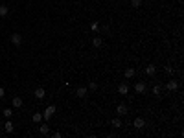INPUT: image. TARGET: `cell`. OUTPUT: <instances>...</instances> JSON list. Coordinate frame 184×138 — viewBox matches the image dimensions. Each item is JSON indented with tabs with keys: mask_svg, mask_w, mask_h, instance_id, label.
Masks as SVG:
<instances>
[{
	"mask_svg": "<svg viewBox=\"0 0 184 138\" xmlns=\"http://www.w3.org/2000/svg\"><path fill=\"white\" fill-rule=\"evenodd\" d=\"M90 28L94 29V31H96V29L99 28V22H92V24H90Z\"/></svg>",
	"mask_w": 184,
	"mask_h": 138,
	"instance_id": "603a6c76",
	"label": "cell"
},
{
	"mask_svg": "<svg viewBox=\"0 0 184 138\" xmlns=\"http://www.w3.org/2000/svg\"><path fill=\"white\" fill-rule=\"evenodd\" d=\"M33 96H35L37 100H44V98H46V92H44V88H42V87H39V88H35Z\"/></svg>",
	"mask_w": 184,
	"mask_h": 138,
	"instance_id": "9c48e42d",
	"label": "cell"
},
{
	"mask_svg": "<svg viewBox=\"0 0 184 138\" xmlns=\"http://www.w3.org/2000/svg\"><path fill=\"white\" fill-rule=\"evenodd\" d=\"M151 92H153V94H155L157 98H162V85H160V83H157V85H153Z\"/></svg>",
	"mask_w": 184,
	"mask_h": 138,
	"instance_id": "30bf717a",
	"label": "cell"
},
{
	"mask_svg": "<svg viewBox=\"0 0 184 138\" xmlns=\"http://www.w3.org/2000/svg\"><path fill=\"white\" fill-rule=\"evenodd\" d=\"M31 120L35 122V124H41V122H42V114H41V112H35V114L31 116Z\"/></svg>",
	"mask_w": 184,
	"mask_h": 138,
	"instance_id": "d6986e66",
	"label": "cell"
},
{
	"mask_svg": "<svg viewBox=\"0 0 184 138\" xmlns=\"http://www.w3.org/2000/svg\"><path fill=\"white\" fill-rule=\"evenodd\" d=\"M92 44H94V48H99V46H101V44H103V39L96 35V37L92 39Z\"/></svg>",
	"mask_w": 184,
	"mask_h": 138,
	"instance_id": "e0dca14e",
	"label": "cell"
},
{
	"mask_svg": "<svg viewBox=\"0 0 184 138\" xmlns=\"http://www.w3.org/2000/svg\"><path fill=\"white\" fill-rule=\"evenodd\" d=\"M4 96H6V90H4V88L0 87V98H4Z\"/></svg>",
	"mask_w": 184,
	"mask_h": 138,
	"instance_id": "d4e9b609",
	"label": "cell"
},
{
	"mask_svg": "<svg viewBox=\"0 0 184 138\" xmlns=\"http://www.w3.org/2000/svg\"><path fill=\"white\" fill-rule=\"evenodd\" d=\"M118 92H120L122 96H127L129 94V85L127 83H120V85H118Z\"/></svg>",
	"mask_w": 184,
	"mask_h": 138,
	"instance_id": "7c38bea8",
	"label": "cell"
},
{
	"mask_svg": "<svg viewBox=\"0 0 184 138\" xmlns=\"http://www.w3.org/2000/svg\"><path fill=\"white\" fill-rule=\"evenodd\" d=\"M166 88H168V92H175L177 88H179V81L177 79H170L166 83Z\"/></svg>",
	"mask_w": 184,
	"mask_h": 138,
	"instance_id": "3957f363",
	"label": "cell"
},
{
	"mask_svg": "<svg viewBox=\"0 0 184 138\" xmlns=\"http://www.w3.org/2000/svg\"><path fill=\"white\" fill-rule=\"evenodd\" d=\"M11 44H15V46H21L22 44V35L21 33H11Z\"/></svg>",
	"mask_w": 184,
	"mask_h": 138,
	"instance_id": "5b68a950",
	"label": "cell"
},
{
	"mask_svg": "<svg viewBox=\"0 0 184 138\" xmlns=\"http://www.w3.org/2000/svg\"><path fill=\"white\" fill-rule=\"evenodd\" d=\"M39 135L48 136V135H50V125H48V124H41V125H39Z\"/></svg>",
	"mask_w": 184,
	"mask_h": 138,
	"instance_id": "ba28073f",
	"label": "cell"
},
{
	"mask_svg": "<svg viewBox=\"0 0 184 138\" xmlns=\"http://www.w3.org/2000/svg\"><path fill=\"white\" fill-rule=\"evenodd\" d=\"M135 92H136V94H146V92H147L146 81H138L136 85H135Z\"/></svg>",
	"mask_w": 184,
	"mask_h": 138,
	"instance_id": "7a4b0ae2",
	"label": "cell"
},
{
	"mask_svg": "<svg viewBox=\"0 0 184 138\" xmlns=\"http://www.w3.org/2000/svg\"><path fill=\"white\" fill-rule=\"evenodd\" d=\"M4 131H6L8 135H11V133L15 131V125L11 124V118H8V122H6V124H4Z\"/></svg>",
	"mask_w": 184,
	"mask_h": 138,
	"instance_id": "8fae6325",
	"label": "cell"
},
{
	"mask_svg": "<svg viewBox=\"0 0 184 138\" xmlns=\"http://www.w3.org/2000/svg\"><path fill=\"white\" fill-rule=\"evenodd\" d=\"M127 112H129V109H127L125 103H118L116 105V114L118 116H123V114H127Z\"/></svg>",
	"mask_w": 184,
	"mask_h": 138,
	"instance_id": "277c9868",
	"label": "cell"
},
{
	"mask_svg": "<svg viewBox=\"0 0 184 138\" xmlns=\"http://www.w3.org/2000/svg\"><path fill=\"white\" fill-rule=\"evenodd\" d=\"M11 105H13V109H21V107H22V98L21 96H15L13 100H11Z\"/></svg>",
	"mask_w": 184,
	"mask_h": 138,
	"instance_id": "5bb4252c",
	"label": "cell"
},
{
	"mask_svg": "<svg viewBox=\"0 0 184 138\" xmlns=\"http://www.w3.org/2000/svg\"><path fill=\"white\" fill-rule=\"evenodd\" d=\"M111 124H112V127H114V129H120V127L123 125L120 118H112V122H111Z\"/></svg>",
	"mask_w": 184,
	"mask_h": 138,
	"instance_id": "ac0fdd59",
	"label": "cell"
},
{
	"mask_svg": "<svg viewBox=\"0 0 184 138\" xmlns=\"http://www.w3.org/2000/svg\"><path fill=\"white\" fill-rule=\"evenodd\" d=\"M87 94H88V90H87L85 87H77L76 88V96L81 98V100H83V98H87Z\"/></svg>",
	"mask_w": 184,
	"mask_h": 138,
	"instance_id": "4fadbf2b",
	"label": "cell"
},
{
	"mask_svg": "<svg viewBox=\"0 0 184 138\" xmlns=\"http://www.w3.org/2000/svg\"><path fill=\"white\" fill-rule=\"evenodd\" d=\"M146 74H147V76H155V74H157V66L155 65H147L146 66Z\"/></svg>",
	"mask_w": 184,
	"mask_h": 138,
	"instance_id": "9a60e30c",
	"label": "cell"
},
{
	"mask_svg": "<svg viewBox=\"0 0 184 138\" xmlns=\"http://www.w3.org/2000/svg\"><path fill=\"white\" fill-rule=\"evenodd\" d=\"M8 13H9V6L2 4V6H0V17H8Z\"/></svg>",
	"mask_w": 184,
	"mask_h": 138,
	"instance_id": "2e32d148",
	"label": "cell"
},
{
	"mask_svg": "<svg viewBox=\"0 0 184 138\" xmlns=\"http://www.w3.org/2000/svg\"><path fill=\"white\" fill-rule=\"evenodd\" d=\"M55 114V105H50V107H46V111L42 112V120H46V122H50L52 120V116Z\"/></svg>",
	"mask_w": 184,
	"mask_h": 138,
	"instance_id": "6da1fadb",
	"label": "cell"
},
{
	"mask_svg": "<svg viewBox=\"0 0 184 138\" xmlns=\"http://www.w3.org/2000/svg\"><path fill=\"white\" fill-rule=\"evenodd\" d=\"M129 6L135 8V9H138V8L142 6V0H131V2H129Z\"/></svg>",
	"mask_w": 184,
	"mask_h": 138,
	"instance_id": "ffe728a7",
	"label": "cell"
},
{
	"mask_svg": "<svg viewBox=\"0 0 184 138\" xmlns=\"http://www.w3.org/2000/svg\"><path fill=\"white\" fill-rule=\"evenodd\" d=\"M4 116H6V118H11V116H13V109H4Z\"/></svg>",
	"mask_w": 184,
	"mask_h": 138,
	"instance_id": "7402d4cb",
	"label": "cell"
},
{
	"mask_svg": "<svg viewBox=\"0 0 184 138\" xmlns=\"http://www.w3.org/2000/svg\"><path fill=\"white\" fill-rule=\"evenodd\" d=\"M88 90H98V83L90 81V83H88Z\"/></svg>",
	"mask_w": 184,
	"mask_h": 138,
	"instance_id": "44dd1931",
	"label": "cell"
},
{
	"mask_svg": "<svg viewBox=\"0 0 184 138\" xmlns=\"http://www.w3.org/2000/svg\"><path fill=\"white\" fill-rule=\"evenodd\" d=\"M135 74H136V70L133 66H129V68H125V72H123V77H125V79H133Z\"/></svg>",
	"mask_w": 184,
	"mask_h": 138,
	"instance_id": "52a82bcc",
	"label": "cell"
},
{
	"mask_svg": "<svg viewBox=\"0 0 184 138\" xmlns=\"http://www.w3.org/2000/svg\"><path fill=\"white\" fill-rule=\"evenodd\" d=\"M133 127H135V129H144V127H146V120H144V118H135Z\"/></svg>",
	"mask_w": 184,
	"mask_h": 138,
	"instance_id": "8992f818",
	"label": "cell"
},
{
	"mask_svg": "<svg viewBox=\"0 0 184 138\" xmlns=\"http://www.w3.org/2000/svg\"><path fill=\"white\" fill-rule=\"evenodd\" d=\"M166 72H168V74H173L175 70H173V66H170V65H168V66H166Z\"/></svg>",
	"mask_w": 184,
	"mask_h": 138,
	"instance_id": "cb8c5ba5",
	"label": "cell"
}]
</instances>
